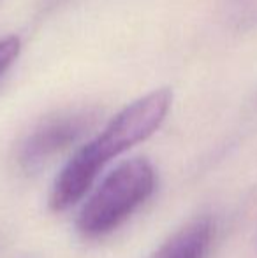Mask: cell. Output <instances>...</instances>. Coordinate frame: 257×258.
Wrapping results in <instances>:
<instances>
[{
	"mask_svg": "<svg viewBox=\"0 0 257 258\" xmlns=\"http://www.w3.org/2000/svg\"><path fill=\"white\" fill-rule=\"evenodd\" d=\"M92 123L86 112H67L46 119L25 139L20 150V165L27 172L39 170L53 156L76 143Z\"/></svg>",
	"mask_w": 257,
	"mask_h": 258,
	"instance_id": "obj_3",
	"label": "cell"
},
{
	"mask_svg": "<svg viewBox=\"0 0 257 258\" xmlns=\"http://www.w3.org/2000/svg\"><path fill=\"white\" fill-rule=\"evenodd\" d=\"M213 235L208 216L195 218L175 232L150 258H204Z\"/></svg>",
	"mask_w": 257,
	"mask_h": 258,
	"instance_id": "obj_4",
	"label": "cell"
},
{
	"mask_svg": "<svg viewBox=\"0 0 257 258\" xmlns=\"http://www.w3.org/2000/svg\"><path fill=\"white\" fill-rule=\"evenodd\" d=\"M21 51V41L18 35H7L0 39V76L14 63Z\"/></svg>",
	"mask_w": 257,
	"mask_h": 258,
	"instance_id": "obj_6",
	"label": "cell"
},
{
	"mask_svg": "<svg viewBox=\"0 0 257 258\" xmlns=\"http://www.w3.org/2000/svg\"><path fill=\"white\" fill-rule=\"evenodd\" d=\"M224 14L236 28H250L257 25V0H226Z\"/></svg>",
	"mask_w": 257,
	"mask_h": 258,
	"instance_id": "obj_5",
	"label": "cell"
},
{
	"mask_svg": "<svg viewBox=\"0 0 257 258\" xmlns=\"http://www.w3.org/2000/svg\"><path fill=\"white\" fill-rule=\"evenodd\" d=\"M171 104V90L159 88L122 109L99 136L76 151L59 172L49 191V209L62 213L81 201L111 160L146 141L161 128Z\"/></svg>",
	"mask_w": 257,
	"mask_h": 258,
	"instance_id": "obj_1",
	"label": "cell"
},
{
	"mask_svg": "<svg viewBox=\"0 0 257 258\" xmlns=\"http://www.w3.org/2000/svg\"><path fill=\"white\" fill-rule=\"evenodd\" d=\"M157 176L146 158H130L113 169L81 207L76 228L88 239L111 234L155 190Z\"/></svg>",
	"mask_w": 257,
	"mask_h": 258,
	"instance_id": "obj_2",
	"label": "cell"
}]
</instances>
